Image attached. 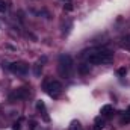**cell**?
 Wrapping results in <instances>:
<instances>
[{"instance_id": "6da1fadb", "label": "cell", "mask_w": 130, "mask_h": 130, "mask_svg": "<svg viewBox=\"0 0 130 130\" xmlns=\"http://www.w3.org/2000/svg\"><path fill=\"white\" fill-rule=\"evenodd\" d=\"M83 59L89 65H101V64H109L113 59V53L107 48H91L82 53Z\"/></svg>"}, {"instance_id": "7a4b0ae2", "label": "cell", "mask_w": 130, "mask_h": 130, "mask_svg": "<svg viewBox=\"0 0 130 130\" xmlns=\"http://www.w3.org/2000/svg\"><path fill=\"white\" fill-rule=\"evenodd\" d=\"M58 70L64 79H71L74 74V62L70 55H61L58 59Z\"/></svg>"}, {"instance_id": "3957f363", "label": "cell", "mask_w": 130, "mask_h": 130, "mask_svg": "<svg viewBox=\"0 0 130 130\" xmlns=\"http://www.w3.org/2000/svg\"><path fill=\"white\" fill-rule=\"evenodd\" d=\"M44 89L52 98H58L62 94V83L58 80H45L44 82Z\"/></svg>"}, {"instance_id": "277c9868", "label": "cell", "mask_w": 130, "mask_h": 130, "mask_svg": "<svg viewBox=\"0 0 130 130\" xmlns=\"http://www.w3.org/2000/svg\"><path fill=\"white\" fill-rule=\"evenodd\" d=\"M9 70H11V73H14L17 76H26L29 73V64L24 61H17L9 65Z\"/></svg>"}, {"instance_id": "5b68a950", "label": "cell", "mask_w": 130, "mask_h": 130, "mask_svg": "<svg viewBox=\"0 0 130 130\" xmlns=\"http://www.w3.org/2000/svg\"><path fill=\"white\" fill-rule=\"evenodd\" d=\"M29 94H30V91H29V88H18V89H15L11 95H9V100L11 101H17V100H24V98L29 97Z\"/></svg>"}, {"instance_id": "8992f818", "label": "cell", "mask_w": 130, "mask_h": 130, "mask_svg": "<svg viewBox=\"0 0 130 130\" xmlns=\"http://www.w3.org/2000/svg\"><path fill=\"white\" fill-rule=\"evenodd\" d=\"M36 110L38 112H41L42 113V117H44V120L45 121H48L50 118H48V115H47V109H45V104H44V101H36Z\"/></svg>"}, {"instance_id": "52a82bcc", "label": "cell", "mask_w": 130, "mask_h": 130, "mask_svg": "<svg viewBox=\"0 0 130 130\" xmlns=\"http://www.w3.org/2000/svg\"><path fill=\"white\" fill-rule=\"evenodd\" d=\"M113 113V107L110 106V104H104L103 107H101V115H104V117H110Z\"/></svg>"}, {"instance_id": "ba28073f", "label": "cell", "mask_w": 130, "mask_h": 130, "mask_svg": "<svg viewBox=\"0 0 130 130\" xmlns=\"http://www.w3.org/2000/svg\"><path fill=\"white\" fill-rule=\"evenodd\" d=\"M79 71H80L82 74H88V73L91 71V67H89V64H88V62H83V64L79 65Z\"/></svg>"}, {"instance_id": "9c48e42d", "label": "cell", "mask_w": 130, "mask_h": 130, "mask_svg": "<svg viewBox=\"0 0 130 130\" xmlns=\"http://www.w3.org/2000/svg\"><path fill=\"white\" fill-rule=\"evenodd\" d=\"M41 73H42V64H41V62H38V64L33 65V74H35L36 77H39V76H41Z\"/></svg>"}, {"instance_id": "30bf717a", "label": "cell", "mask_w": 130, "mask_h": 130, "mask_svg": "<svg viewBox=\"0 0 130 130\" xmlns=\"http://www.w3.org/2000/svg\"><path fill=\"white\" fill-rule=\"evenodd\" d=\"M70 130H83V127H82L80 121L74 120V121H71V124H70Z\"/></svg>"}, {"instance_id": "8fae6325", "label": "cell", "mask_w": 130, "mask_h": 130, "mask_svg": "<svg viewBox=\"0 0 130 130\" xmlns=\"http://www.w3.org/2000/svg\"><path fill=\"white\" fill-rule=\"evenodd\" d=\"M103 127H104V120H103L101 117L95 118V127H94V129L95 130H101Z\"/></svg>"}, {"instance_id": "7c38bea8", "label": "cell", "mask_w": 130, "mask_h": 130, "mask_svg": "<svg viewBox=\"0 0 130 130\" xmlns=\"http://www.w3.org/2000/svg\"><path fill=\"white\" fill-rule=\"evenodd\" d=\"M121 47L126 50H130V36H126L121 39Z\"/></svg>"}, {"instance_id": "4fadbf2b", "label": "cell", "mask_w": 130, "mask_h": 130, "mask_svg": "<svg viewBox=\"0 0 130 130\" xmlns=\"http://www.w3.org/2000/svg\"><path fill=\"white\" fill-rule=\"evenodd\" d=\"M8 11V5L5 0H0V12H6Z\"/></svg>"}, {"instance_id": "5bb4252c", "label": "cell", "mask_w": 130, "mask_h": 130, "mask_svg": "<svg viewBox=\"0 0 130 130\" xmlns=\"http://www.w3.org/2000/svg\"><path fill=\"white\" fill-rule=\"evenodd\" d=\"M127 123H130V113H126V115L121 118V124H127Z\"/></svg>"}, {"instance_id": "9a60e30c", "label": "cell", "mask_w": 130, "mask_h": 130, "mask_svg": "<svg viewBox=\"0 0 130 130\" xmlns=\"http://www.w3.org/2000/svg\"><path fill=\"white\" fill-rule=\"evenodd\" d=\"M126 73H127L126 68H120V70H118V76H126Z\"/></svg>"}, {"instance_id": "2e32d148", "label": "cell", "mask_w": 130, "mask_h": 130, "mask_svg": "<svg viewBox=\"0 0 130 130\" xmlns=\"http://www.w3.org/2000/svg\"><path fill=\"white\" fill-rule=\"evenodd\" d=\"M64 8L67 9V11H73V5H71V3H67Z\"/></svg>"}, {"instance_id": "e0dca14e", "label": "cell", "mask_w": 130, "mask_h": 130, "mask_svg": "<svg viewBox=\"0 0 130 130\" xmlns=\"http://www.w3.org/2000/svg\"><path fill=\"white\" fill-rule=\"evenodd\" d=\"M67 2H70V0H67Z\"/></svg>"}]
</instances>
